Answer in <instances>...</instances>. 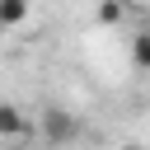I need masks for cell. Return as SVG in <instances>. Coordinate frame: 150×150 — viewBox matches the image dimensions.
Wrapping results in <instances>:
<instances>
[{
	"label": "cell",
	"instance_id": "4",
	"mask_svg": "<svg viewBox=\"0 0 150 150\" xmlns=\"http://www.w3.org/2000/svg\"><path fill=\"white\" fill-rule=\"evenodd\" d=\"M131 61H136L141 70H150V33H136V38H131Z\"/></svg>",
	"mask_w": 150,
	"mask_h": 150
},
{
	"label": "cell",
	"instance_id": "1",
	"mask_svg": "<svg viewBox=\"0 0 150 150\" xmlns=\"http://www.w3.org/2000/svg\"><path fill=\"white\" fill-rule=\"evenodd\" d=\"M42 136H47L52 145H66V141H75V136H80V122H75V112H66V108H47V112H42Z\"/></svg>",
	"mask_w": 150,
	"mask_h": 150
},
{
	"label": "cell",
	"instance_id": "3",
	"mask_svg": "<svg viewBox=\"0 0 150 150\" xmlns=\"http://www.w3.org/2000/svg\"><path fill=\"white\" fill-rule=\"evenodd\" d=\"M28 19V0H0V28H14Z\"/></svg>",
	"mask_w": 150,
	"mask_h": 150
},
{
	"label": "cell",
	"instance_id": "5",
	"mask_svg": "<svg viewBox=\"0 0 150 150\" xmlns=\"http://www.w3.org/2000/svg\"><path fill=\"white\" fill-rule=\"evenodd\" d=\"M98 19H103V23H117V19H122V5H117V0H103Z\"/></svg>",
	"mask_w": 150,
	"mask_h": 150
},
{
	"label": "cell",
	"instance_id": "2",
	"mask_svg": "<svg viewBox=\"0 0 150 150\" xmlns=\"http://www.w3.org/2000/svg\"><path fill=\"white\" fill-rule=\"evenodd\" d=\"M23 131H28V117L14 103H0V136H23Z\"/></svg>",
	"mask_w": 150,
	"mask_h": 150
},
{
	"label": "cell",
	"instance_id": "6",
	"mask_svg": "<svg viewBox=\"0 0 150 150\" xmlns=\"http://www.w3.org/2000/svg\"><path fill=\"white\" fill-rule=\"evenodd\" d=\"M122 150H141V145H122Z\"/></svg>",
	"mask_w": 150,
	"mask_h": 150
}]
</instances>
